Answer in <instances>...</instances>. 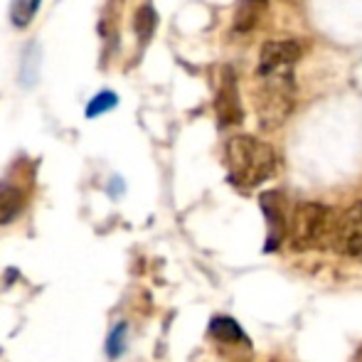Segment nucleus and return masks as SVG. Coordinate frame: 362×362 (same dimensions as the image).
Returning <instances> with one entry per match:
<instances>
[{
    "label": "nucleus",
    "mask_w": 362,
    "mask_h": 362,
    "mask_svg": "<svg viewBox=\"0 0 362 362\" xmlns=\"http://www.w3.org/2000/svg\"><path fill=\"white\" fill-rule=\"evenodd\" d=\"M300 57H303V42L300 40H269L259 52L257 74L293 69V64Z\"/></svg>",
    "instance_id": "obj_4"
},
{
    "label": "nucleus",
    "mask_w": 362,
    "mask_h": 362,
    "mask_svg": "<svg viewBox=\"0 0 362 362\" xmlns=\"http://www.w3.org/2000/svg\"><path fill=\"white\" fill-rule=\"evenodd\" d=\"M126 335H129V325L126 323H116L114 330L109 333V340H106V355L111 360H119L126 350Z\"/></svg>",
    "instance_id": "obj_14"
},
{
    "label": "nucleus",
    "mask_w": 362,
    "mask_h": 362,
    "mask_svg": "<svg viewBox=\"0 0 362 362\" xmlns=\"http://www.w3.org/2000/svg\"><path fill=\"white\" fill-rule=\"evenodd\" d=\"M40 3H42V0H13L10 20H13L15 28H28V25L33 23L35 15H37Z\"/></svg>",
    "instance_id": "obj_11"
},
{
    "label": "nucleus",
    "mask_w": 362,
    "mask_h": 362,
    "mask_svg": "<svg viewBox=\"0 0 362 362\" xmlns=\"http://www.w3.org/2000/svg\"><path fill=\"white\" fill-rule=\"evenodd\" d=\"M134 28H136V35H139V40L144 45L153 37V33H156V28H158V15H156V10H153L151 5H144V8H139Z\"/></svg>",
    "instance_id": "obj_12"
},
{
    "label": "nucleus",
    "mask_w": 362,
    "mask_h": 362,
    "mask_svg": "<svg viewBox=\"0 0 362 362\" xmlns=\"http://www.w3.org/2000/svg\"><path fill=\"white\" fill-rule=\"evenodd\" d=\"M264 10H267V0H239L237 13H234V30L237 33L254 30L259 20H262Z\"/></svg>",
    "instance_id": "obj_9"
},
{
    "label": "nucleus",
    "mask_w": 362,
    "mask_h": 362,
    "mask_svg": "<svg viewBox=\"0 0 362 362\" xmlns=\"http://www.w3.org/2000/svg\"><path fill=\"white\" fill-rule=\"evenodd\" d=\"M116 104H119V96H116L114 91H101V94H96L94 99L89 101V106H86V119L106 114V111L116 109Z\"/></svg>",
    "instance_id": "obj_15"
},
{
    "label": "nucleus",
    "mask_w": 362,
    "mask_h": 362,
    "mask_svg": "<svg viewBox=\"0 0 362 362\" xmlns=\"http://www.w3.org/2000/svg\"><path fill=\"white\" fill-rule=\"evenodd\" d=\"M37 69H40V47L37 45H30L23 54V69H20L23 86H33L37 81Z\"/></svg>",
    "instance_id": "obj_13"
},
{
    "label": "nucleus",
    "mask_w": 362,
    "mask_h": 362,
    "mask_svg": "<svg viewBox=\"0 0 362 362\" xmlns=\"http://www.w3.org/2000/svg\"><path fill=\"white\" fill-rule=\"evenodd\" d=\"M333 247L345 257H362V200L340 215Z\"/></svg>",
    "instance_id": "obj_6"
},
{
    "label": "nucleus",
    "mask_w": 362,
    "mask_h": 362,
    "mask_svg": "<svg viewBox=\"0 0 362 362\" xmlns=\"http://www.w3.org/2000/svg\"><path fill=\"white\" fill-rule=\"evenodd\" d=\"M25 207V192L18 185L3 180L0 182V224H10Z\"/></svg>",
    "instance_id": "obj_8"
},
{
    "label": "nucleus",
    "mask_w": 362,
    "mask_h": 362,
    "mask_svg": "<svg viewBox=\"0 0 362 362\" xmlns=\"http://www.w3.org/2000/svg\"><path fill=\"white\" fill-rule=\"evenodd\" d=\"M210 333L215 335L219 343H247L244 330L239 328V323L234 318H227V315H217V318H212Z\"/></svg>",
    "instance_id": "obj_10"
},
{
    "label": "nucleus",
    "mask_w": 362,
    "mask_h": 362,
    "mask_svg": "<svg viewBox=\"0 0 362 362\" xmlns=\"http://www.w3.org/2000/svg\"><path fill=\"white\" fill-rule=\"evenodd\" d=\"M229 180L242 190H252L276 173V153L269 144L254 136H234L224 148Z\"/></svg>",
    "instance_id": "obj_1"
},
{
    "label": "nucleus",
    "mask_w": 362,
    "mask_h": 362,
    "mask_svg": "<svg viewBox=\"0 0 362 362\" xmlns=\"http://www.w3.org/2000/svg\"><path fill=\"white\" fill-rule=\"evenodd\" d=\"M215 111H217L219 126H237V124H242V119H244L242 101H239V89H237V74H234L232 67H224L222 74H219Z\"/></svg>",
    "instance_id": "obj_5"
},
{
    "label": "nucleus",
    "mask_w": 362,
    "mask_h": 362,
    "mask_svg": "<svg viewBox=\"0 0 362 362\" xmlns=\"http://www.w3.org/2000/svg\"><path fill=\"white\" fill-rule=\"evenodd\" d=\"M259 205H262V212L269 224L267 252H274V249L284 242V234H286V227H288L286 215H284V197L279 195V192H264Z\"/></svg>",
    "instance_id": "obj_7"
},
{
    "label": "nucleus",
    "mask_w": 362,
    "mask_h": 362,
    "mask_svg": "<svg viewBox=\"0 0 362 362\" xmlns=\"http://www.w3.org/2000/svg\"><path fill=\"white\" fill-rule=\"evenodd\" d=\"M257 119L264 131H276L288 121L296 106V81L293 69H279V72L257 74Z\"/></svg>",
    "instance_id": "obj_2"
},
{
    "label": "nucleus",
    "mask_w": 362,
    "mask_h": 362,
    "mask_svg": "<svg viewBox=\"0 0 362 362\" xmlns=\"http://www.w3.org/2000/svg\"><path fill=\"white\" fill-rule=\"evenodd\" d=\"M338 219L340 217L328 205H318V202H303V205H298L288 219L291 247L296 252H310V249H320L333 244Z\"/></svg>",
    "instance_id": "obj_3"
}]
</instances>
